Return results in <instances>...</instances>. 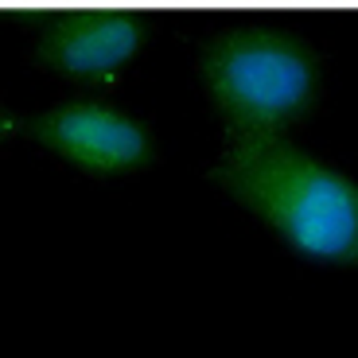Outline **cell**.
Here are the masks:
<instances>
[{"mask_svg": "<svg viewBox=\"0 0 358 358\" xmlns=\"http://www.w3.org/2000/svg\"><path fill=\"white\" fill-rule=\"evenodd\" d=\"M215 183L296 257L327 268L358 265V183L285 133L230 129Z\"/></svg>", "mask_w": 358, "mask_h": 358, "instance_id": "1", "label": "cell"}, {"mask_svg": "<svg viewBox=\"0 0 358 358\" xmlns=\"http://www.w3.org/2000/svg\"><path fill=\"white\" fill-rule=\"evenodd\" d=\"M199 71L210 101L242 133H285L320 86L315 55L280 27H230L206 43Z\"/></svg>", "mask_w": 358, "mask_h": 358, "instance_id": "2", "label": "cell"}, {"mask_svg": "<svg viewBox=\"0 0 358 358\" xmlns=\"http://www.w3.org/2000/svg\"><path fill=\"white\" fill-rule=\"evenodd\" d=\"M144 27L125 0H82L63 20L43 27L36 43L39 66L78 82H113L136 59Z\"/></svg>", "mask_w": 358, "mask_h": 358, "instance_id": "3", "label": "cell"}, {"mask_svg": "<svg viewBox=\"0 0 358 358\" xmlns=\"http://www.w3.org/2000/svg\"><path fill=\"white\" fill-rule=\"evenodd\" d=\"M27 133L59 160L90 171V176H121L148 168L156 160V144L136 117L98 101H71L36 117Z\"/></svg>", "mask_w": 358, "mask_h": 358, "instance_id": "4", "label": "cell"}, {"mask_svg": "<svg viewBox=\"0 0 358 358\" xmlns=\"http://www.w3.org/2000/svg\"><path fill=\"white\" fill-rule=\"evenodd\" d=\"M218 8H234V12H245L250 16V24L245 27H265L261 24V16H285L288 8H292V0H215Z\"/></svg>", "mask_w": 358, "mask_h": 358, "instance_id": "5", "label": "cell"}, {"mask_svg": "<svg viewBox=\"0 0 358 358\" xmlns=\"http://www.w3.org/2000/svg\"><path fill=\"white\" fill-rule=\"evenodd\" d=\"M292 8H312L315 12H343V16H355L358 0H292Z\"/></svg>", "mask_w": 358, "mask_h": 358, "instance_id": "6", "label": "cell"}, {"mask_svg": "<svg viewBox=\"0 0 358 358\" xmlns=\"http://www.w3.org/2000/svg\"><path fill=\"white\" fill-rule=\"evenodd\" d=\"M0 136H4V117H0Z\"/></svg>", "mask_w": 358, "mask_h": 358, "instance_id": "7", "label": "cell"}]
</instances>
